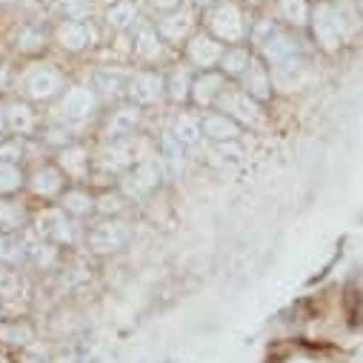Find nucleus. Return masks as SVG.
Wrapping results in <instances>:
<instances>
[{"label": "nucleus", "mask_w": 363, "mask_h": 363, "mask_svg": "<svg viewBox=\"0 0 363 363\" xmlns=\"http://www.w3.org/2000/svg\"><path fill=\"white\" fill-rule=\"evenodd\" d=\"M129 240H132V226L123 220H104L92 229V235H89V246H92L98 255L121 252L129 246Z\"/></svg>", "instance_id": "nucleus-1"}, {"label": "nucleus", "mask_w": 363, "mask_h": 363, "mask_svg": "<svg viewBox=\"0 0 363 363\" xmlns=\"http://www.w3.org/2000/svg\"><path fill=\"white\" fill-rule=\"evenodd\" d=\"M209 26L212 32L220 38V40H240L243 32H246V23H243V15L235 4H229V0H223V4H218L212 12H209Z\"/></svg>", "instance_id": "nucleus-2"}, {"label": "nucleus", "mask_w": 363, "mask_h": 363, "mask_svg": "<svg viewBox=\"0 0 363 363\" xmlns=\"http://www.w3.org/2000/svg\"><path fill=\"white\" fill-rule=\"evenodd\" d=\"M60 86H63V77L52 66H35L23 77V89H26V95L32 101H49V98H55L60 92Z\"/></svg>", "instance_id": "nucleus-3"}, {"label": "nucleus", "mask_w": 363, "mask_h": 363, "mask_svg": "<svg viewBox=\"0 0 363 363\" xmlns=\"http://www.w3.org/2000/svg\"><path fill=\"white\" fill-rule=\"evenodd\" d=\"M163 89H166V80L160 74H155V72H138L129 80L126 92L135 101V106H149V104H157L163 98Z\"/></svg>", "instance_id": "nucleus-4"}, {"label": "nucleus", "mask_w": 363, "mask_h": 363, "mask_svg": "<svg viewBox=\"0 0 363 363\" xmlns=\"http://www.w3.org/2000/svg\"><path fill=\"white\" fill-rule=\"evenodd\" d=\"M312 29H315L318 43H323L326 49H335V46H340V40H343L340 15H337V9H332V6H318V9L312 12Z\"/></svg>", "instance_id": "nucleus-5"}, {"label": "nucleus", "mask_w": 363, "mask_h": 363, "mask_svg": "<svg viewBox=\"0 0 363 363\" xmlns=\"http://www.w3.org/2000/svg\"><path fill=\"white\" fill-rule=\"evenodd\" d=\"M35 226H38V235L49 243H72V223L60 209H43Z\"/></svg>", "instance_id": "nucleus-6"}, {"label": "nucleus", "mask_w": 363, "mask_h": 363, "mask_svg": "<svg viewBox=\"0 0 363 363\" xmlns=\"http://www.w3.org/2000/svg\"><path fill=\"white\" fill-rule=\"evenodd\" d=\"M218 104L232 121H240V123H257L260 121V109H257L255 98H249L246 92H220Z\"/></svg>", "instance_id": "nucleus-7"}, {"label": "nucleus", "mask_w": 363, "mask_h": 363, "mask_svg": "<svg viewBox=\"0 0 363 363\" xmlns=\"http://www.w3.org/2000/svg\"><path fill=\"white\" fill-rule=\"evenodd\" d=\"M57 43L66 52H80V49L95 43V29L83 21H63L57 26Z\"/></svg>", "instance_id": "nucleus-8"}, {"label": "nucleus", "mask_w": 363, "mask_h": 363, "mask_svg": "<svg viewBox=\"0 0 363 363\" xmlns=\"http://www.w3.org/2000/svg\"><path fill=\"white\" fill-rule=\"evenodd\" d=\"M95 109V92L86 86H72L69 92L63 95L60 101V115L63 118H72V121H80V118H89Z\"/></svg>", "instance_id": "nucleus-9"}, {"label": "nucleus", "mask_w": 363, "mask_h": 363, "mask_svg": "<svg viewBox=\"0 0 363 363\" xmlns=\"http://www.w3.org/2000/svg\"><path fill=\"white\" fill-rule=\"evenodd\" d=\"M201 129H203L206 138H212L218 143H232L240 135V123L238 121H232L229 115H215V112L201 121Z\"/></svg>", "instance_id": "nucleus-10"}, {"label": "nucleus", "mask_w": 363, "mask_h": 363, "mask_svg": "<svg viewBox=\"0 0 363 363\" xmlns=\"http://www.w3.org/2000/svg\"><path fill=\"white\" fill-rule=\"evenodd\" d=\"M138 123H140V109L138 106H121L106 123V138L109 140H123L126 135H132L138 129Z\"/></svg>", "instance_id": "nucleus-11"}, {"label": "nucleus", "mask_w": 363, "mask_h": 363, "mask_svg": "<svg viewBox=\"0 0 363 363\" xmlns=\"http://www.w3.org/2000/svg\"><path fill=\"white\" fill-rule=\"evenodd\" d=\"M243 89H246V95L255 98V101H266L269 92H272V74L266 72V66L260 63H249V69L243 72Z\"/></svg>", "instance_id": "nucleus-12"}, {"label": "nucleus", "mask_w": 363, "mask_h": 363, "mask_svg": "<svg viewBox=\"0 0 363 363\" xmlns=\"http://www.w3.org/2000/svg\"><path fill=\"white\" fill-rule=\"evenodd\" d=\"M189 60L195 63V66H215L220 57H223V49H220V43H215L212 38H206V35H195L192 40H189Z\"/></svg>", "instance_id": "nucleus-13"}, {"label": "nucleus", "mask_w": 363, "mask_h": 363, "mask_svg": "<svg viewBox=\"0 0 363 363\" xmlns=\"http://www.w3.org/2000/svg\"><path fill=\"white\" fill-rule=\"evenodd\" d=\"M260 49H263V57H266L272 66H278V63H286V60H292V57H295L298 43H295L289 35L275 32V35H272Z\"/></svg>", "instance_id": "nucleus-14"}, {"label": "nucleus", "mask_w": 363, "mask_h": 363, "mask_svg": "<svg viewBox=\"0 0 363 363\" xmlns=\"http://www.w3.org/2000/svg\"><path fill=\"white\" fill-rule=\"evenodd\" d=\"M157 177H160L157 163H152V160H140V163H135V169L129 172L126 186H129L135 195H143V192H149V189L157 186Z\"/></svg>", "instance_id": "nucleus-15"}, {"label": "nucleus", "mask_w": 363, "mask_h": 363, "mask_svg": "<svg viewBox=\"0 0 363 363\" xmlns=\"http://www.w3.org/2000/svg\"><path fill=\"white\" fill-rule=\"evenodd\" d=\"M160 160H163V166H166V174H172V177H177L180 172H184V166H186L184 146H180V140H177L172 132H166V135L160 138Z\"/></svg>", "instance_id": "nucleus-16"}, {"label": "nucleus", "mask_w": 363, "mask_h": 363, "mask_svg": "<svg viewBox=\"0 0 363 363\" xmlns=\"http://www.w3.org/2000/svg\"><path fill=\"white\" fill-rule=\"evenodd\" d=\"M29 186H32L35 195H40V198H52V195L60 192L63 180H60V172H57L55 166H43V169H38V172L32 174Z\"/></svg>", "instance_id": "nucleus-17"}, {"label": "nucleus", "mask_w": 363, "mask_h": 363, "mask_svg": "<svg viewBox=\"0 0 363 363\" xmlns=\"http://www.w3.org/2000/svg\"><path fill=\"white\" fill-rule=\"evenodd\" d=\"M223 77L220 74H212V72H206V74H201L195 83H192V98L201 104V106H209L212 101H218L220 98V92H223Z\"/></svg>", "instance_id": "nucleus-18"}, {"label": "nucleus", "mask_w": 363, "mask_h": 363, "mask_svg": "<svg viewBox=\"0 0 363 363\" xmlns=\"http://www.w3.org/2000/svg\"><path fill=\"white\" fill-rule=\"evenodd\" d=\"M172 135L180 140V146H195V143L201 140L203 129H201V121H198V118H192V115H177L174 123H172Z\"/></svg>", "instance_id": "nucleus-19"}, {"label": "nucleus", "mask_w": 363, "mask_h": 363, "mask_svg": "<svg viewBox=\"0 0 363 363\" xmlns=\"http://www.w3.org/2000/svg\"><path fill=\"white\" fill-rule=\"evenodd\" d=\"M6 126L18 135H29L35 129V115L26 104H9L6 106Z\"/></svg>", "instance_id": "nucleus-20"}, {"label": "nucleus", "mask_w": 363, "mask_h": 363, "mask_svg": "<svg viewBox=\"0 0 363 363\" xmlns=\"http://www.w3.org/2000/svg\"><path fill=\"white\" fill-rule=\"evenodd\" d=\"M57 163H60V169H63L69 177H83L86 169H89V157H86V152H83L80 146H66V149L60 152Z\"/></svg>", "instance_id": "nucleus-21"}, {"label": "nucleus", "mask_w": 363, "mask_h": 363, "mask_svg": "<svg viewBox=\"0 0 363 363\" xmlns=\"http://www.w3.org/2000/svg\"><path fill=\"white\" fill-rule=\"evenodd\" d=\"M192 29V18L189 15H169L157 23V32L166 38V40H180V38H186Z\"/></svg>", "instance_id": "nucleus-22"}, {"label": "nucleus", "mask_w": 363, "mask_h": 363, "mask_svg": "<svg viewBox=\"0 0 363 363\" xmlns=\"http://www.w3.org/2000/svg\"><path fill=\"white\" fill-rule=\"evenodd\" d=\"M106 23H109L112 29H129V26L138 23V9L129 4V0H121V4L109 6V12H106Z\"/></svg>", "instance_id": "nucleus-23"}, {"label": "nucleus", "mask_w": 363, "mask_h": 363, "mask_svg": "<svg viewBox=\"0 0 363 363\" xmlns=\"http://www.w3.org/2000/svg\"><path fill=\"white\" fill-rule=\"evenodd\" d=\"M135 52L143 57V60H155L160 57V40H157V32L149 29V26H140L138 38H135Z\"/></svg>", "instance_id": "nucleus-24"}, {"label": "nucleus", "mask_w": 363, "mask_h": 363, "mask_svg": "<svg viewBox=\"0 0 363 363\" xmlns=\"http://www.w3.org/2000/svg\"><path fill=\"white\" fill-rule=\"evenodd\" d=\"M301 72H303L301 60H286V63H278L275 69H272V80H275L281 89H295Z\"/></svg>", "instance_id": "nucleus-25"}, {"label": "nucleus", "mask_w": 363, "mask_h": 363, "mask_svg": "<svg viewBox=\"0 0 363 363\" xmlns=\"http://www.w3.org/2000/svg\"><path fill=\"white\" fill-rule=\"evenodd\" d=\"M95 86L101 89L106 98H112V95H118L123 89V72H118V69H98L95 72Z\"/></svg>", "instance_id": "nucleus-26"}, {"label": "nucleus", "mask_w": 363, "mask_h": 363, "mask_svg": "<svg viewBox=\"0 0 363 363\" xmlns=\"http://www.w3.org/2000/svg\"><path fill=\"white\" fill-rule=\"evenodd\" d=\"M132 146L129 143H121V140H112L109 149H104V166L109 169H126L132 163Z\"/></svg>", "instance_id": "nucleus-27"}, {"label": "nucleus", "mask_w": 363, "mask_h": 363, "mask_svg": "<svg viewBox=\"0 0 363 363\" xmlns=\"http://www.w3.org/2000/svg\"><path fill=\"white\" fill-rule=\"evenodd\" d=\"M281 18L292 26H303L309 21V6L306 0H281Z\"/></svg>", "instance_id": "nucleus-28"}, {"label": "nucleus", "mask_w": 363, "mask_h": 363, "mask_svg": "<svg viewBox=\"0 0 363 363\" xmlns=\"http://www.w3.org/2000/svg\"><path fill=\"white\" fill-rule=\"evenodd\" d=\"M249 63H252V57H249L246 49H229V52H223V57H220V69H223L226 74H243V72L249 69Z\"/></svg>", "instance_id": "nucleus-29"}, {"label": "nucleus", "mask_w": 363, "mask_h": 363, "mask_svg": "<svg viewBox=\"0 0 363 363\" xmlns=\"http://www.w3.org/2000/svg\"><path fill=\"white\" fill-rule=\"evenodd\" d=\"M166 89H169V98L172 101H186L189 95H192V80H189V72H174L172 77H169V83H166Z\"/></svg>", "instance_id": "nucleus-30"}, {"label": "nucleus", "mask_w": 363, "mask_h": 363, "mask_svg": "<svg viewBox=\"0 0 363 363\" xmlns=\"http://www.w3.org/2000/svg\"><path fill=\"white\" fill-rule=\"evenodd\" d=\"M26 255H29L38 266H52V263H55V249H52V243L43 240V238H32V240L26 243Z\"/></svg>", "instance_id": "nucleus-31"}, {"label": "nucleus", "mask_w": 363, "mask_h": 363, "mask_svg": "<svg viewBox=\"0 0 363 363\" xmlns=\"http://www.w3.org/2000/svg\"><path fill=\"white\" fill-rule=\"evenodd\" d=\"M15 46H18L21 52H35V49L43 46V32L26 23V26H21V29L15 32Z\"/></svg>", "instance_id": "nucleus-32"}, {"label": "nucleus", "mask_w": 363, "mask_h": 363, "mask_svg": "<svg viewBox=\"0 0 363 363\" xmlns=\"http://www.w3.org/2000/svg\"><path fill=\"white\" fill-rule=\"evenodd\" d=\"M21 184H23L21 169H18L15 163L0 160V192L9 195V192H15V189H21Z\"/></svg>", "instance_id": "nucleus-33"}, {"label": "nucleus", "mask_w": 363, "mask_h": 363, "mask_svg": "<svg viewBox=\"0 0 363 363\" xmlns=\"http://www.w3.org/2000/svg\"><path fill=\"white\" fill-rule=\"evenodd\" d=\"M63 209L66 212H72V215H89V212H92L95 209V201L92 198H89L86 192H66L63 195Z\"/></svg>", "instance_id": "nucleus-34"}, {"label": "nucleus", "mask_w": 363, "mask_h": 363, "mask_svg": "<svg viewBox=\"0 0 363 363\" xmlns=\"http://www.w3.org/2000/svg\"><path fill=\"white\" fill-rule=\"evenodd\" d=\"M0 226L9 229V232L21 229L23 226V209L12 201H0Z\"/></svg>", "instance_id": "nucleus-35"}, {"label": "nucleus", "mask_w": 363, "mask_h": 363, "mask_svg": "<svg viewBox=\"0 0 363 363\" xmlns=\"http://www.w3.org/2000/svg\"><path fill=\"white\" fill-rule=\"evenodd\" d=\"M26 257V246L15 240L12 235H0V260L6 263H21Z\"/></svg>", "instance_id": "nucleus-36"}, {"label": "nucleus", "mask_w": 363, "mask_h": 363, "mask_svg": "<svg viewBox=\"0 0 363 363\" xmlns=\"http://www.w3.org/2000/svg\"><path fill=\"white\" fill-rule=\"evenodd\" d=\"M0 337L9 340V343H29L32 329L26 323H9V326H0Z\"/></svg>", "instance_id": "nucleus-37"}, {"label": "nucleus", "mask_w": 363, "mask_h": 363, "mask_svg": "<svg viewBox=\"0 0 363 363\" xmlns=\"http://www.w3.org/2000/svg\"><path fill=\"white\" fill-rule=\"evenodd\" d=\"M57 6L69 21H74V18H83L89 12V0H57Z\"/></svg>", "instance_id": "nucleus-38"}, {"label": "nucleus", "mask_w": 363, "mask_h": 363, "mask_svg": "<svg viewBox=\"0 0 363 363\" xmlns=\"http://www.w3.org/2000/svg\"><path fill=\"white\" fill-rule=\"evenodd\" d=\"M0 295L4 298L21 295V278L15 275V272H0Z\"/></svg>", "instance_id": "nucleus-39"}, {"label": "nucleus", "mask_w": 363, "mask_h": 363, "mask_svg": "<svg viewBox=\"0 0 363 363\" xmlns=\"http://www.w3.org/2000/svg\"><path fill=\"white\" fill-rule=\"evenodd\" d=\"M21 155H23V143L21 140H4L0 143V160L15 163V160H21Z\"/></svg>", "instance_id": "nucleus-40"}, {"label": "nucleus", "mask_w": 363, "mask_h": 363, "mask_svg": "<svg viewBox=\"0 0 363 363\" xmlns=\"http://www.w3.org/2000/svg\"><path fill=\"white\" fill-rule=\"evenodd\" d=\"M46 140L49 143H57V146H69L72 143V129H63V126H52L49 132H46Z\"/></svg>", "instance_id": "nucleus-41"}, {"label": "nucleus", "mask_w": 363, "mask_h": 363, "mask_svg": "<svg viewBox=\"0 0 363 363\" xmlns=\"http://www.w3.org/2000/svg\"><path fill=\"white\" fill-rule=\"evenodd\" d=\"M272 35H275V26H272V21H260L257 26H255V32H252V38H255V43H266Z\"/></svg>", "instance_id": "nucleus-42"}, {"label": "nucleus", "mask_w": 363, "mask_h": 363, "mask_svg": "<svg viewBox=\"0 0 363 363\" xmlns=\"http://www.w3.org/2000/svg\"><path fill=\"white\" fill-rule=\"evenodd\" d=\"M101 209H104V212H118V209H121V198L106 195V198L101 201Z\"/></svg>", "instance_id": "nucleus-43"}, {"label": "nucleus", "mask_w": 363, "mask_h": 363, "mask_svg": "<svg viewBox=\"0 0 363 363\" xmlns=\"http://www.w3.org/2000/svg\"><path fill=\"white\" fill-rule=\"evenodd\" d=\"M149 4H152L155 9H174L180 0H149Z\"/></svg>", "instance_id": "nucleus-44"}, {"label": "nucleus", "mask_w": 363, "mask_h": 363, "mask_svg": "<svg viewBox=\"0 0 363 363\" xmlns=\"http://www.w3.org/2000/svg\"><path fill=\"white\" fill-rule=\"evenodd\" d=\"M6 83H9V69H6L4 63H0V89H4Z\"/></svg>", "instance_id": "nucleus-45"}, {"label": "nucleus", "mask_w": 363, "mask_h": 363, "mask_svg": "<svg viewBox=\"0 0 363 363\" xmlns=\"http://www.w3.org/2000/svg\"><path fill=\"white\" fill-rule=\"evenodd\" d=\"M4 129H6V109L0 106V132H4Z\"/></svg>", "instance_id": "nucleus-46"}, {"label": "nucleus", "mask_w": 363, "mask_h": 363, "mask_svg": "<svg viewBox=\"0 0 363 363\" xmlns=\"http://www.w3.org/2000/svg\"><path fill=\"white\" fill-rule=\"evenodd\" d=\"M0 4H9V0H0Z\"/></svg>", "instance_id": "nucleus-47"}]
</instances>
